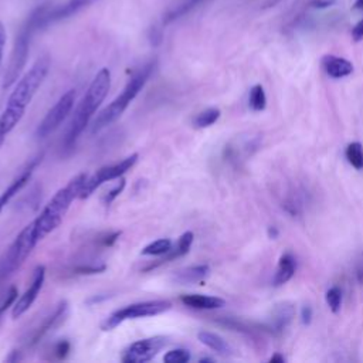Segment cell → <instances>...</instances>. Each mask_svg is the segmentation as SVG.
Segmentation results:
<instances>
[{
    "instance_id": "obj_15",
    "label": "cell",
    "mask_w": 363,
    "mask_h": 363,
    "mask_svg": "<svg viewBox=\"0 0 363 363\" xmlns=\"http://www.w3.org/2000/svg\"><path fill=\"white\" fill-rule=\"evenodd\" d=\"M193 240H194V234H193L191 231L183 233V234L177 238L176 244H173V247L170 248V251H169L167 254L159 257V259H156L155 262L149 264L146 268H143V271H149V269L157 268V267H160V265H163V264H166V262H170V261H173V259H176V258H180V257L186 255V254L190 251V248H191Z\"/></svg>"
},
{
    "instance_id": "obj_33",
    "label": "cell",
    "mask_w": 363,
    "mask_h": 363,
    "mask_svg": "<svg viewBox=\"0 0 363 363\" xmlns=\"http://www.w3.org/2000/svg\"><path fill=\"white\" fill-rule=\"evenodd\" d=\"M301 318H302V322H303L305 325H309L311 320H312V308L308 306V305H305V306L302 308Z\"/></svg>"
},
{
    "instance_id": "obj_7",
    "label": "cell",
    "mask_w": 363,
    "mask_h": 363,
    "mask_svg": "<svg viewBox=\"0 0 363 363\" xmlns=\"http://www.w3.org/2000/svg\"><path fill=\"white\" fill-rule=\"evenodd\" d=\"M172 308V302L167 299H152L143 302H135L126 305L121 309L112 312L101 325L102 330H112L119 326L122 322L129 319H139V318H149L159 313H163Z\"/></svg>"
},
{
    "instance_id": "obj_37",
    "label": "cell",
    "mask_w": 363,
    "mask_h": 363,
    "mask_svg": "<svg viewBox=\"0 0 363 363\" xmlns=\"http://www.w3.org/2000/svg\"><path fill=\"white\" fill-rule=\"evenodd\" d=\"M269 362H271V363H284V362H285V357H284L282 354H279V353H275V354H272V356L269 357Z\"/></svg>"
},
{
    "instance_id": "obj_25",
    "label": "cell",
    "mask_w": 363,
    "mask_h": 363,
    "mask_svg": "<svg viewBox=\"0 0 363 363\" xmlns=\"http://www.w3.org/2000/svg\"><path fill=\"white\" fill-rule=\"evenodd\" d=\"M345 156L347 162L357 170L363 169V146L359 142H352L347 145L345 150Z\"/></svg>"
},
{
    "instance_id": "obj_29",
    "label": "cell",
    "mask_w": 363,
    "mask_h": 363,
    "mask_svg": "<svg viewBox=\"0 0 363 363\" xmlns=\"http://www.w3.org/2000/svg\"><path fill=\"white\" fill-rule=\"evenodd\" d=\"M17 295H18L17 288H16V286H10V289L6 292V296L1 299V302H0V326H1V323H3V316H4L6 311H7L11 305H14V302H16V299H17Z\"/></svg>"
},
{
    "instance_id": "obj_34",
    "label": "cell",
    "mask_w": 363,
    "mask_h": 363,
    "mask_svg": "<svg viewBox=\"0 0 363 363\" xmlns=\"http://www.w3.org/2000/svg\"><path fill=\"white\" fill-rule=\"evenodd\" d=\"M4 45H6V28H4L3 23L0 21V64H1V60H3Z\"/></svg>"
},
{
    "instance_id": "obj_21",
    "label": "cell",
    "mask_w": 363,
    "mask_h": 363,
    "mask_svg": "<svg viewBox=\"0 0 363 363\" xmlns=\"http://www.w3.org/2000/svg\"><path fill=\"white\" fill-rule=\"evenodd\" d=\"M197 339L204 345L207 346L208 349L220 353V354H228L231 352L228 343L221 337L218 336L217 333H213V332H208V330H201L197 333Z\"/></svg>"
},
{
    "instance_id": "obj_39",
    "label": "cell",
    "mask_w": 363,
    "mask_h": 363,
    "mask_svg": "<svg viewBox=\"0 0 363 363\" xmlns=\"http://www.w3.org/2000/svg\"><path fill=\"white\" fill-rule=\"evenodd\" d=\"M354 9L356 10H363V0H356L354 1Z\"/></svg>"
},
{
    "instance_id": "obj_30",
    "label": "cell",
    "mask_w": 363,
    "mask_h": 363,
    "mask_svg": "<svg viewBox=\"0 0 363 363\" xmlns=\"http://www.w3.org/2000/svg\"><path fill=\"white\" fill-rule=\"evenodd\" d=\"M123 189H125V179L119 177V183H118L113 189H111V190L102 197V203H104L105 206H109V204L122 193Z\"/></svg>"
},
{
    "instance_id": "obj_2",
    "label": "cell",
    "mask_w": 363,
    "mask_h": 363,
    "mask_svg": "<svg viewBox=\"0 0 363 363\" xmlns=\"http://www.w3.org/2000/svg\"><path fill=\"white\" fill-rule=\"evenodd\" d=\"M86 177V173H79L74 176L51 197V200L40 211V214L30 223L33 234L38 240V242L61 224L72 201L75 199H79Z\"/></svg>"
},
{
    "instance_id": "obj_5",
    "label": "cell",
    "mask_w": 363,
    "mask_h": 363,
    "mask_svg": "<svg viewBox=\"0 0 363 363\" xmlns=\"http://www.w3.org/2000/svg\"><path fill=\"white\" fill-rule=\"evenodd\" d=\"M37 244L38 241L27 224L0 257V285L20 269Z\"/></svg>"
},
{
    "instance_id": "obj_31",
    "label": "cell",
    "mask_w": 363,
    "mask_h": 363,
    "mask_svg": "<svg viewBox=\"0 0 363 363\" xmlns=\"http://www.w3.org/2000/svg\"><path fill=\"white\" fill-rule=\"evenodd\" d=\"M69 349H71V345H69L68 340H60L58 343L54 345V347H52V354L55 356V359L61 360V359H65V357H67Z\"/></svg>"
},
{
    "instance_id": "obj_27",
    "label": "cell",
    "mask_w": 363,
    "mask_h": 363,
    "mask_svg": "<svg viewBox=\"0 0 363 363\" xmlns=\"http://www.w3.org/2000/svg\"><path fill=\"white\" fill-rule=\"evenodd\" d=\"M325 298H326V303H328L329 309L333 313H337L340 311V305H342V291L337 286H332L328 289Z\"/></svg>"
},
{
    "instance_id": "obj_16",
    "label": "cell",
    "mask_w": 363,
    "mask_h": 363,
    "mask_svg": "<svg viewBox=\"0 0 363 363\" xmlns=\"http://www.w3.org/2000/svg\"><path fill=\"white\" fill-rule=\"evenodd\" d=\"M180 302L184 306H189L191 309H218L225 305V301L218 296H210V295H201V294H184L180 295Z\"/></svg>"
},
{
    "instance_id": "obj_6",
    "label": "cell",
    "mask_w": 363,
    "mask_h": 363,
    "mask_svg": "<svg viewBox=\"0 0 363 363\" xmlns=\"http://www.w3.org/2000/svg\"><path fill=\"white\" fill-rule=\"evenodd\" d=\"M98 0H67L61 4H43L34 9L26 21L34 28V31H40L51 24L62 21L81 10L86 9L88 6L94 4Z\"/></svg>"
},
{
    "instance_id": "obj_23",
    "label": "cell",
    "mask_w": 363,
    "mask_h": 363,
    "mask_svg": "<svg viewBox=\"0 0 363 363\" xmlns=\"http://www.w3.org/2000/svg\"><path fill=\"white\" fill-rule=\"evenodd\" d=\"M173 247V242L169 238H159L150 244H147L142 250V255H149V257H162L170 251Z\"/></svg>"
},
{
    "instance_id": "obj_4",
    "label": "cell",
    "mask_w": 363,
    "mask_h": 363,
    "mask_svg": "<svg viewBox=\"0 0 363 363\" xmlns=\"http://www.w3.org/2000/svg\"><path fill=\"white\" fill-rule=\"evenodd\" d=\"M50 69V57L41 55L35 60V62L31 65V68L16 82V86L13 88L7 105L4 111L23 118L27 105L34 98L35 92L41 86L43 81L45 79Z\"/></svg>"
},
{
    "instance_id": "obj_9",
    "label": "cell",
    "mask_w": 363,
    "mask_h": 363,
    "mask_svg": "<svg viewBox=\"0 0 363 363\" xmlns=\"http://www.w3.org/2000/svg\"><path fill=\"white\" fill-rule=\"evenodd\" d=\"M75 98H77L75 89H68L65 94L60 96L55 105L45 113L43 121L38 123L35 129V136L38 139H45L64 123V121L68 118V115L74 108Z\"/></svg>"
},
{
    "instance_id": "obj_3",
    "label": "cell",
    "mask_w": 363,
    "mask_h": 363,
    "mask_svg": "<svg viewBox=\"0 0 363 363\" xmlns=\"http://www.w3.org/2000/svg\"><path fill=\"white\" fill-rule=\"evenodd\" d=\"M155 69V61L146 62L142 68H139L126 82L123 89L121 91L116 98L108 104L94 119L92 122V132L96 133L109 125H112L116 119L122 116V113L126 111V108L130 105V102L136 98V95L142 91L145 84L147 82L149 77L152 75Z\"/></svg>"
},
{
    "instance_id": "obj_35",
    "label": "cell",
    "mask_w": 363,
    "mask_h": 363,
    "mask_svg": "<svg viewBox=\"0 0 363 363\" xmlns=\"http://www.w3.org/2000/svg\"><path fill=\"white\" fill-rule=\"evenodd\" d=\"M20 360H23V356H21L20 350H11L10 354L6 357V362H11V363H16V362H20Z\"/></svg>"
},
{
    "instance_id": "obj_32",
    "label": "cell",
    "mask_w": 363,
    "mask_h": 363,
    "mask_svg": "<svg viewBox=\"0 0 363 363\" xmlns=\"http://www.w3.org/2000/svg\"><path fill=\"white\" fill-rule=\"evenodd\" d=\"M352 37H353L356 41H359V40L363 38V18L353 27V30H352Z\"/></svg>"
},
{
    "instance_id": "obj_8",
    "label": "cell",
    "mask_w": 363,
    "mask_h": 363,
    "mask_svg": "<svg viewBox=\"0 0 363 363\" xmlns=\"http://www.w3.org/2000/svg\"><path fill=\"white\" fill-rule=\"evenodd\" d=\"M34 34H35V31L33 30V27L27 21H24L16 35L14 45H13L10 60H9V65L4 72V79H3L4 89L10 88L14 82H17L23 68L26 67L30 43H31V38Z\"/></svg>"
},
{
    "instance_id": "obj_26",
    "label": "cell",
    "mask_w": 363,
    "mask_h": 363,
    "mask_svg": "<svg viewBox=\"0 0 363 363\" xmlns=\"http://www.w3.org/2000/svg\"><path fill=\"white\" fill-rule=\"evenodd\" d=\"M250 106L254 111H264L267 106V96L264 92V88L261 85H254L250 91Z\"/></svg>"
},
{
    "instance_id": "obj_20",
    "label": "cell",
    "mask_w": 363,
    "mask_h": 363,
    "mask_svg": "<svg viewBox=\"0 0 363 363\" xmlns=\"http://www.w3.org/2000/svg\"><path fill=\"white\" fill-rule=\"evenodd\" d=\"M295 268H296V262L295 258L291 254H282L279 261H278V267H277V272L274 275V285L279 286L286 284L295 274Z\"/></svg>"
},
{
    "instance_id": "obj_1",
    "label": "cell",
    "mask_w": 363,
    "mask_h": 363,
    "mask_svg": "<svg viewBox=\"0 0 363 363\" xmlns=\"http://www.w3.org/2000/svg\"><path fill=\"white\" fill-rule=\"evenodd\" d=\"M109 88H111V72L108 68H102L96 72L88 89L85 91L84 96L81 98L77 109L74 111V115L69 121V125L62 139V145L65 150L72 149V146L75 145L82 130L88 126V123L96 113L98 108L102 105L104 99L108 95Z\"/></svg>"
},
{
    "instance_id": "obj_40",
    "label": "cell",
    "mask_w": 363,
    "mask_h": 363,
    "mask_svg": "<svg viewBox=\"0 0 363 363\" xmlns=\"http://www.w3.org/2000/svg\"><path fill=\"white\" fill-rule=\"evenodd\" d=\"M357 279H359V282L363 284V269L362 268L357 269Z\"/></svg>"
},
{
    "instance_id": "obj_36",
    "label": "cell",
    "mask_w": 363,
    "mask_h": 363,
    "mask_svg": "<svg viewBox=\"0 0 363 363\" xmlns=\"http://www.w3.org/2000/svg\"><path fill=\"white\" fill-rule=\"evenodd\" d=\"M333 1L332 0H315L312 1V6L313 7H319V9H323V7H328L330 6Z\"/></svg>"
},
{
    "instance_id": "obj_18",
    "label": "cell",
    "mask_w": 363,
    "mask_h": 363,
    "mask_svg": "<svg viewBox=\"0 0 363 363\" xmlns=\"http://www.w3.org/2000/svg\"><path fill=\"white\" fill-rule=\"evenodd\" d=\"M322 65L326 74L332 78H343L350 75L353 71V64L350 61L336 55H325L322 60Z\"/></svg>"
},
{
    "instance_id": "obj_24",
    "label": "cell",
    "mask_w": 363,
    "mask_h": 363,
    "mask_svg": "<svg viewBox=\"0 0 363 363\" xmlns=\"http://www.w3.org/2000/svg\"><path fill=\"white\" fill-rule=\"evenodd\" d=\"M294 315H295L294 308H292L291 305L284 303V305H281V306H278V308L275 309V315H274V318H272V323H274V326H275L278 330H282V329L292 320Z\"/></svg>"
},
{
    "instance_id": "obj_14",
    "label": "cell",
    "mask_w": 363,
    "mask_h": 363,
    "mask_svg": "<svg viewBox=\"0 0 363 363\" xmlns=\"http://www.w3.org/2000/svg\"><path fill=\"white\" fill-rule=\"evenodd\" d=\"M41 156H35L33 157V160H30L24 169H21V172L10 182V184L0 193V213L1 210L6 207V204L28 183V180L33 176V172L35 170L37 164L40 163Z\"/></svg>"
},
{
    "instance_id": "obj_22",
    "label": "cell",
    "mask_w": 363,
    "mask_h": 363,
    "mask_svg": "<svg viewBox=\"0 0 363 363\" xmlns=\"http://www.w3.org/2000/svg\"><path fill=\"white\" fill-rule=\"evenodd\" d=\"M221 112L220 109L217 108H207L201 112H199L193 121H191V125L196 128V129H204V128H208L211 126L213 123H216L220 118Z\"/></svg>"
},
{
    "instance_id": "obj_19",
    "label": "cell",
    "mask_w": 363,
    "mask_h": 363,
    "mask_svg": "<svg viewBox=\"0 0 363 363\" xmlns=\"http://www.w3.org/2000/svg\"><path fill=\"white\" fill-rule=\"evenodd\" d=\"M208 272H210V267L206 264L191 265V267L179 269L173 275V281H176L177 284H182V285L196 284V282H201L208 275Z\"/></svg>"
},
{
    "instance_id": "obj_11",
    "label": "cell",
    "mask_w": 363,
    "mask_h": 363,
    "mask_svg": "<svg viewBox=\"0 0 363 363\" xmlns=\"http://www.w3.org/2000/svg\"><path fill=\"white\" fill-rule=\"evenodd\" d=\"M167 345V339L164 336H152L146 339H140L129 345L123 354V363H146L152 360L164 346Z\"/></svg>"
},
{
    "instance_id": "obj_28",
    "label": "cell",
    "mask_w": 363,
    "mask_h": 363,
    "mask_svg": "<svg viewBox=\"0 0 363 363\" xmlns=\"http://www.w3.org/2000/svg\"><path fill=\"white\" fill-rule=\"evenodd\" d=\"M190 352L187 349H173V350H169L164 356H163V360L166 363H187L190 360Z\"/></svg>"
},
{
    "instance_id": "obj_38",
    "label": "cell",
    "mask_w": 363,
    "mask_h": 363,
    "mask_svg": "<svg viewBox=\"0 0 363 363\" xmlns=\"http://www.w3.org/2000/svg\"><path fill=\"white\" fill-rule=\"evenodd\" d=\"M268 234H269L271 238H277V237H278V230H277V227H269V228H268Z\"/></svg>"
},
{
    "instance_id": "obj_17",
    "label": "cell",
    "mask_w": 363,
    "mask_h": 363,
    "mask_svg": "<svg viewBox=\"0 0 363 363\" xmlns=\"http://www.w3.org/2000/svg\"><path fill=\"white\" fill-rule=\"evenodd\" d=\"M208 0H176L172 6H169V9L164 11L163 18H162V24L167 26L182 17H184L186 14H189L190 11H193L194 9L200 7L201 4L207 3Z\"/></svg>"
},
{
    "instance_id": "obj_13",
    "label": "cell",
    "mask_w": 363,
    "mask_h": 363,
    "mask_svg": "<svg viewBox=\"0 0 363 363\" xmlns=\"http://www.w3.org/2000/svg\"><path fill=\"white\" fill-rule=\"evenodd\" d=\"M44 279H45V267L37 265L34 269V274H33L31 284L28 285L26 292L13 305V311H11L13 319L20 318L23 313H26L30 309V306L34 303V301L37 299V296L43 288Z\"/></svg>"
},
{
    "instance_id": "obj_10",
    "label": "cell",
    "mask_w": 363,
    "mask_h": 363,
    "mask_svg": "<svg viewBox=\"0 0 363 363\" xmlns=\"http://www.w3.org/2000/svg\"><path fill=\"white\" fill-rule=\"evenodd\" d=\"M138 153H132L130 156L122 159L121 162L118 163H113V164H108V166H104L101 169H98L92 176H88L85 183H84V187L81 190V194H79V199H86L89 197L98 187H101L104 183L106 182H111L113 179H119L122 177L128 170H130L135 163L138 162Z\"/></svg>"
},
{
    "instance_id": "obj_12",
    "label": "cell",
    "mask_w": 363,
    "mask_h": 363,
    "mask_svg": "<svg viewBox=\"0 0 363 363\" xmlns=\"http://www.w3.org/2000/svg\"><path fill=\"white\" fill-rule=\"evenodd\" d=\"M67 315H68V303H67V301H62L57 305V308L52 311V313L45 316L30 333H27L24 346L27 349L37 346L48 333L55 330L65 320Z\"/></svg>"
}]
</instances>
